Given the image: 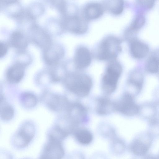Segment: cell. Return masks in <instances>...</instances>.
<instances>
[{"mask_svg": "<svg viewBox=\"0 0 159 159\" xmlns=\"http://www.w3.org/2000/svg\"><path fill=\"white\" fill-rule=\"evenodd\" d=\"M64 82L67 89L80 97L87 95L92 86V81L90 78L82 73L69 74L66 76Z\"/></svg>", "mask_w": 159, "mask_h": 159, "instance_id": "obj_1", "label": "cell"}, {"mask_svg": "<svg viewBox=\"0 0 159 159\" xmlns=\"http://www.w3.org/2000/svg\"><path fill=\"white\" fill-rule=\"evenodd\" d=\"M35 134L34 125L30 122L25 123L12 136L10 139L11 144L16 149H24L32 143Z\"/></svg>", "mask_w": 159, "mask_h": 159, "instance_id": "obj_2", "label": "cell"}, {"mask_svg": "<svg viewBox=\"0 0 159 159\" xmlns=\"http://www.w3.org/2000/svg\"><path fill=\"white\" fill-rule=\"evenodd\" d=\"M121 41L114 36L104 38L100 43L97 52V57L100 60H114L121 50Z\"/></svg>", "mask_w": 159, "mask_h": 159, "instance_id": "obj_3", "label": "cell"}, {"mask_svg": "<svg viewBox=\"0 0 159 159\" xmlns=\"http://www.w3.org/2000/svg\"><path fill=\"white\" fill-rule=\"evenodd\" d=\"M122 71V67L117 61L112 60L108 64L102 82V89L106 93L110 94L115 91Z\"/></svg>", "mask_w": 159, "mask_h": 159, "instance_id": "obj_4", "label": "cell"}, {"mask_svg": "<svg viewBox=\"0 0 159 159\" xmlns=\"http://www.w3.org/2000/svg\"><path fill=\"white\" fill-rule=\"evenodd\" d=\"M65 153L63 142L47 138L38 159H63Z\"/></svg>", "mask_w": 159, "mask_h": 159, "instance_id": "obj_5", "label": "cell"}, {"mask_svg": "<svg viewBox=\"0 0 159 159\" xmlns=\"http://www.w3.org/2000/svg\"><path fill=\"white\" fill-rule=\"evenodd\" d=\"M134 98L129 93H125L119 101L114 104V109L127 116L138 115L139 105L136 103Z\"/></svg>", "mask_w": 159, "mask_h": 159, "instance_id": "obj_6", "label": "cell"}, {"mask_svg": "<svg viewBox=\"0 0 159 159\" xmlns=\"http://www.w3.org/2000/svg\"><path fill=\"white\" fill-rule=\"evenodd\" d=\"M85 19L75 15L67 16L64 19L63 25L70 32L77 34H84L88 28Z\"/></svg>", "mask_w": 159, "mask_h": 159, "instance_id": "obj_7", "label": "cell"}, {"mask_svg": "<svg viewBox=\"0 0 159 159\" xmlns=\"http://www.w3.org/2000/svg\"><path fill=\"white\" fill-rule=\"evenodd\" d=\"M92 57L90 51L84 47L78 48L76 50L74 57V65L79 69H85L90 64Z\"/></svg>", "mask_w": 159, "mask_h": 159, "instance_id": "obj_8", "label": "cell"}, {"mask_svg": "<svg viewBox=\"0 0 159 159\" xmlns=\"http://www.w3.org/2000/svg\"><path fill=\"white\" fill-rule=\"evenodd\" d=\"M24 64L20 63H17L11 66L6 73L7 80L12 83L19 82L24 75Z\"/></svg>", "mask_w": 159, "mask_h": 159, "instance_id": "obj_9", "label": "cell"}, {"mask_svg": "<svg viewBox=\"0 0 159 159\" xmlns=\"http://www.w3.org/2000/svg\"><path fill=\"white\" fill-rule=\"evenodd\" d=\"M72 134L75 141L82 146H86L90 144L94 139L91 132L84 128H77Z\"/></svg>", "mask_w": 159, "mask_h": 159, "instance_id": "obj_10", "label": "cell"}, {"mask_svg": "<svg viewBox=\"0 0 159 159\" xmlns=\"http://www.w3.org/2000/svg\"><path fill=\"white\" fill-rule=\"evenodd\" d=\"M130 49L132 56L139 59L145 57L149 50L148 46L145 43L134 39L131 41Z\"/></svg>", "mask_w": 159, "mask_h": 159, "instance_id": "obj_11", "label": "cell"}, {"mask_svg": "<svg viewBox=\"0 0 159 159\" xmlns=\"http://www.w3.org/2000/svg\"><path fill=\"white\" fill-rule=\"evenodd\" d=\"M103 12L104 8L101 4L97 2L90 3L84 8V18L89 20L95 19L100 17Z\"/></svg>", "mask_w": 159, "mask_h": 159, "instance_id": "obj_12", "label": "cell"}, {"mask_svg": "<svg viewBox=\"0 0 159 159\" xmlns=\"http://www.w3.org/2000/svg\"><path fill=\"white\" fill-rule=\"evenodd\" d=\"M138 115L142 118L148 121L156 117L157 110L155 102H146L139 105Z\"/></svg>", "mask_w": 159, "mask_h": 159, "instance_id": "obj_13", "label": "cell"}, {"mask_svg": "<svg viewBox=\"0 0 159 159\" xmlns=\"http://www.w3.org/2000/svg\"><path fill=\"white\" fill-rule=\"evenodd\" d=\"M109 150L115 156H119L124 152L125 144L123 139L117 135L109 141Z\"/></svg>", "mask_w": 159, "mask_h": 159, "instance_id": "obj_14", "label": "cell"}, {"mask_svg": "<svg viewBox=\"0 0 159 159\" xmlns=\"http://www.w3.org/2000/svg\"><path fill=\"white\" fill-rule=\"evenodd\" d=\"M44 53V59L49 65H53L57 63L63 55L62 49L60 47L52 48L48 47Z\"/></svg>", "mask_w": 159, "mask_h": 159, "instance_id": "obj_15", "label": "cell"}, {"mask_svg": "<svg viewBox=\"0 0 159 159\" xmlns=\"http://www.w3.org/2000/svg\"><path fill=\"white\" fill-rule=\"evenodd\" d=\"M10 43L14 47L24 49L26 47L27 42L24 35L19 31L13 32L10 37Z\"/></svg>", "mask_w": 159, "mask_h": 159, "instance_id": "obj_16", "label": "cell"}, {"mask_svg": "<svg viewBox=\"0 0 159 159\" xmlns=\"http://www.w3.org/2000/svg\"><path fill=\"white\" fill-rule=\"evenodd\" d=\"M148 145L140 139H136L130 144L129 148L131 151L137 155L145 154L148 149Z\"/></svg>", "mask_w": 159, "mask_h": 159, "instance_id": "obj_17", "label": "cell"}, {"mask_svg": "<svg viewBox=\"0 0 159 159\" xmlns=\"http://www.w3.org/2000/svg\"><path fill=\"white\" fill-rule=\"evenodd\" d=\"M106 8L110 12L115 15H118L123 11L124 2L122 0H112L106 1Z\"/></svg>", "mask_w": 159, "mask_h": 159, "instance_id": "obj_18", "label": "cell"}, {"mask_svg": "<svg viewBox=\"0 0 159 159\" xmlns=\"http://www.w3.org/2000/svg\"><path fill=\"white\" fill-rule=\"evenodd\" d=\"M144 79L142 72L139 70H135L131 73L128 80V83L143 88Z\"/></svg>", "mask_w": 159, "mask_h": 159, "instance_id": "obj_19", "label": "cell"}, {"mask_svg": "<svg viewBox=\"0 0 159 159\" xmlns=\"http://www.w3.org/2000/svg\"><path fill=\"white\" fill-rule=\"evenodd\" d=\"M64 99L60 96L55 94L51 95L47 100V104L52 110L58 111L61 108Z\"/></svg>", "mask_w": 159, "mask_h": 159, "instance_id": "obj_20", "label": "cell"}, {"mask_svg": "<svg viewBox=\"0 0 159 159\" xmlns=\"http://www.w3.org/2000/svg\"><path fill=\"white\" fill-rule=\"evenodd\" d=\"M110 100L106 98H101L98 100L97 111L99 114L104 115L107 113L111 106H113L111 104Z\"/></svg>", "mask_w": 159, "mask_h": 159, "instance_id": "obj_21", "label": "cell"}, {"mask_svg": "<svg viewBox=\"0 0 159 159\" xmlns=\"http://www.w3.org/2000/svg\"><path fill=\"white\" fill-rule=\"evenodd\" d=\"M21 101L22 104L26 107L30 108L35 106L37 99L33 94L29 93H25L21 96Z\"/></svg>", "mask_w": 159, "mask_h": 159, "instance_id": "obj_22", "label": "cell"}, {"mask_svg": "<svg viewBox=\"0 0 159 159\" xmlns=\"http://www.w3.org/2000/svg\"><path fill=\"white\" fill-rule=\"evenodd\" d=\"M146 70L151 74L158 73L159 70V61L152 56L147 60L145 65Z\"/></svg>", "mask_w": 159, "mask_h": 159, "instance_id": "obj_23", "label": "cell"}, {"mask_svg": "<svg viewBox=\"0 0 159 159\" xmlns=\"http://www.w3.org/2000/svg\"><path fill=\"white\" fill-rule=\"evenodd\" d=\"M145 21V18L143 15H138L130 25L129 28V31H136L139 29L144 25Z\"/></svg>", "mask_w": 159, "mask_h": 159, "instance_id": "obj_24", "label": "cell"}, {"mask_svg": "<svg viewBox=\"0 0 159 159\" xmlns=\"http://www.w3.org/2000/svg\"><path fill=\"white\" fill-rule=\"evenodd\" d=\"M0 113L1 117L3 120H8L13 118L14 111L11 106L6 105L1 109Z\"/></svg>", "mask_w": 159, "mask_h": 159, "instance_id": "obj_25", "label": "cell"}, {"mask_svg": "<svg viewBox=\"0 0 159 159\" xmlns=\"http://www.w3.org/2000/svg\"><path fill=\"white\" fill-rule=\"evenodd\" d=\"M66 159H86L85 154L79 150H75L69 153Z\"/></svg>", "mask_w": 159, "mask_h": 159, "instance_id": "obj_26", "label": "cell"}, {"mask_svg": "<svg viewBox=\"0 0 159 159\" xmlns=\"http://www.w3.org/2000/svg\"><path fill=\"white\" fill-rule=\"evenodd\" d=\"M139 4L144 8L150 9L152 7L154 1L152 0H139Z\"/></svg>", "mask_w": 159, "mask_h": 159, "instance_id": "obj_27", "label": "cell"}, {"mask_svg": "<svg viewBox=\"0 0 159 159\" xmlns=\"http://www.w3.org/2000/svg\"><path fill=\"white\" fill-rule=\"evenodd\" d=\"M89 159H108L105 154L101 152H98L93 154Z\"/></svg>", "mask_w": 159, "mask_h": 159, "instance_id": "obj_28", "label": "cell"}, {"mask_svg": "<svg viewBox=\"0 0 159 159\" xmlns=\"http://www.w3.org/2000/svg\"><path fill=\"white\" fill-rule=\"evenodd\" d=\"M7 50V45L3 42L0 43V57H3L6 54Z\"/></svg>", "mask_w": 159, "mask_h": 159, "instance_id": "obj_29", "label": "cell"}, {"mask_svg": "<svg viewBox=\"0 0 159 159\" xmlns=\"http://www.w3.org/2000/svg\"><path fill=\"white\" fill-rule=\"evenodd\" d=\"M2 159H14L12 154L7 151L2 150Z\"/></svg>", "mask_w": 159, "mask_h": 159, "instance_id": "obj_30", "label": "cell"}, {"mask_svg": "<svg viewBox=\"0 0 159 159\" xmlns=\"http://www.w3.org/2000/svg\"><path fill=\"white\" fill-rule=\"evenodd\" d=\"M154 93V97L155 99L154 102L159 103V87L156 89Z\"/></svg>", "mask_w": 159, "mask_h": 159, "instance_id": "obj_31", "label": "cell"}, {"mask_svg": "<svg viewBox=\"0 0 159 159\" xmlns=\"http://www.w3.org/2000/svg\"><path fill=\"white\" fill-rule=\"evenodd\" d=\"M159 61V49L156 51L152 56Z\"/></svg>", "mask_w": 159, "mask_h": 159, "instance_id": "obj_32", "label": "cell"}, {"mask_svg": "<svg viewBox=\"0 0 159 159\" xmlns=\"http://www.w3.org/2000/svg\"><path fill=\"white\" fill-rule=\"evenodd\" d=\"M156 104V107H157V117L159 119V103H156L155 102Z\"/></svg>", "mask_w": 159, "mask_h": 159, "instance_id": "obj_33", "label": "cell"}, {"mask_svg": "<svg viewBox=\"0 0 159 159\" xmlns=\"http://www.w3.org/2000/svg\"><path fill=\"white\" fill-rule=\"evenodd\" d=\"M146 159H158L157 158L153 157V156H150L148 157Z\"/></svg>", "mask_w": 159, "mask_h": 159, "instance_id": "obj_34", "label": "cell"}, {"mask_svg": "<svg viewBox=\"0 0 159 159\" xmlns=\"http://www.w3.org/2000/svg\"><path fill=\"white\" fill-rule=\"evenodd\" d=\"M22 159H30L29 158H22Z\"/></svg>", "mask_w": 159, "mask_h": 159, "instance_id": "obj_35", "label": "cell"}, {"mask_svg": "<svg viewBox=\"0 0 159 159\" xmlns=\"http://www.w3.org/2000/svg\"><path fill=\"white\" fill-rule=\"evenodd\" d=\"M158 75H159V71H158Z\"/></svg>", "mask_w": 159, "mask_h": 159, "instance_id": "obj_36", "label": "cell"}]
</instances>
